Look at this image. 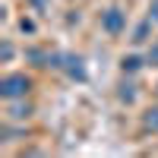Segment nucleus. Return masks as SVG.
<instances>
[{
    "mask_svg": "<svg viewBox=\"0 0 158 158\" xmlns=\"http://www.w3.org/2000/svg\"><path fill=\"white\" fill-rule=\"evenodd\" d=\"M120 25V16H108V29H117Z\"/></svg>",
    "mask_w": 158,
    "mask_h": 158,
    "instance_id": "nucleus-2",
    "label": "nucleus"
},
{
    "mask_svg": "<svg viewBox=\"0 0 158 158\" xmlns=\"http://www.w3.org/2000/svg\"><path fill=\"white\" fill-rule=\"evenodd\" d=\"M22 89H29L25 79H6V82H3V92H6V95H19Z\"/></svg>",
    "mask_w": 158,
    "mask_h": 158,
    "instance_id": "nucleus-1",
    "label": "nucleus"
}]
</instances>
